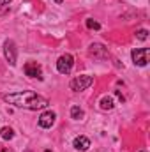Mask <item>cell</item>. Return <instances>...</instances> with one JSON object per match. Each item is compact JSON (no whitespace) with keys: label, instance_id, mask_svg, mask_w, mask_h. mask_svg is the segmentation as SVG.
Segmentation results:
<instances>
[{"label":"cell","instance_id":"cell-1","mask_svg":"<svg viewBox=\"0 0 150 152\" xmlns=\"http://www.w3.org/2000/svg\"><path fill=\"white\" fill-rule=\"evenodd\" d=\"M2 99L9 104H14L18 108H23V110H42L50 104V101L41 96L36 94L32 90H23V92H14V94H4Z\"/></svg>","mask_w":150,"mask_h":152},{"label":"cell","instance_id":"cell-2","mask_svg":"<svg viewBox=\"0 0 150 152\" xmlns=\"http://www.w3.org/2000/svg\"><path fill=\"white\" fill-rule=\"evenodd\" d=\"M131 57H133L134 66H138V67H145V66L149 64L150 50L149 48H134V50L131 51Z\"/></svg>","mask_w":150,"mask_h":152},{"label":"cell","instance_id":"cell-3","mask_svg":"<svg viewBox=\"0 0 150 152\" xmlns=\"http://www.w3.org/2000/svg\"><path fill=\"white\" fill-rule=\"evenodd\" d=\"M94 83V78L88 75H81V76H76L74 80L71 81V90L74 92H81V90H87L90 85Z\"/></svg>","mask_w":150,"mask_h":152},{"label":"cell","instance_id":"cell-4","mask_svg":"<svg viewBox=\"0 0 150 152\" xmlns=\"http://www.w3.org/2000/svg\"><path fill=\"white\" fill-rule=\"evenodd\" d=\"M4 55H5V60L9 62V66H16V58H18V51H16V42L7 39L4 42Z\"/></svg>","mask_w":150,"mask_h":152},{"label":"cell","instance_id":"cell-5","mask_svg":"<svg viewBox=\"0 0 150 152\" xmlns=\"http://www.w3.org/2000/svg\"><path fill=\"white\" fill-rule=\"evenodd\" d=\"M73 66H74V58H73V55H69V53L62 55V57L57 60V69H58V73H62V75H69V73L73 71Z\"/></svg>","mask_w":150,"mask_h":152},{"label":"cell","instance_id":"cell-6","mask_svg":"<svg viewBox=\"0 0 150 152\" xmlns=\"http://www.w3.org/2000/svg\"><path fill=\"white\" fill-rule=\"evenodd\" d=\"M25 75L30 76V78H37V80H42V69L37 62H27L25 67H23Z\"/></svg>","mask_w":150,"mask_h":152},{"label":"cell","instance_id":"cell-7","mask_svg":"<svg viewBox=\"0 0 150 152\" xmlns=\"http://www.w3.org/2000/svg\"><path fill=\"white\" fill-rule=\"evenodd\" d=\"M88 53H90V57H95V58H106L108 57V48H104L99 42H94V44H90Z\"/></svg>","mask_w":150,"mask_h":152},{"label":"cell","instance_id":"cell-8","mask_svg":"<svg viewBox=\"0 0 150 152\" xmlns=\"http://www.w3.org/2000/svg\"><path fill=\"white\" fill-rule=\"evenodd\" d=\"M55 118H57L55 112H44V113L39 117V126L44 127V129H48V127H51L55 124Z\"/></svg>","mask_w":150,"mask_h":152},{"label":"cell","instance_id":"cell-9","mask_svg":"<svg viewBox=\"0 0 150 152\" xmlns=\"http://www.w3.org/2000/svg\"><path fill=\"white\" fill-rule=\"evenodd\" d=\"M73 147L79 152H85V151H88V147H90V140L87 136H76L74 142H73Z\"/></svg>","mask_w":150,"mask_h":152},{"label":"cell","instance_id":"cell-10","mask_svg":"<svg viewBox=\"0 0 150 152\" xmlns=\"http://www.w3.org/2000/svg\"><path fill=\"white\" fill-rule=\"evenodd\" d=\"M99 104H101V110H113L115 108V99L111 96H104Z\"/></svg>","mask_w":150,"mask_h":152},{"label":"cell","instance_id":"cell-11","mask_svg":"<svg viewBox=\"0 0 150 152\" xmlns=\"http://www.w3.org/2000/svg\"><path fill=\"white\" fill-rule=\"evenodd\" d=\"M0 136H2L4 140H12V138H14V131H12L11 127H7V126H5V127H2V129H0Z\"/></svg>","mask_w":150,"mask_h":152},{"label":"cell","instance_id":"cell-12","mask_svg":"<svg viewBox=\"0 0 150 152\" xmlns=\"http://www.w3.org/2000/svg\"><path fill=\"white\" fill-rule=\"evenodd\" d=\"M83 110L79 108V106H73L71 108V118H74V120H81L83 118Z\"/></svg>","mask_w":150,"mask_h":152},{"label":"cell","instance_id":"cell-13","mask_svg":"<svg viewBox=\"0 0 150 152\" xmlns=\"http://www.w3.org/2000/svg\"><path fill=\"white\" fill-rule=\"evenodd\" d=\"M147 37H149V30H147V28H140V30L136 32V39H140V41H145Z\"/></svg>","mask_w":150,"mask_h":152},{"label":"cell","instance_id":"cell-14","mask_svg":"<svg viewBox=\"0 0 150 152\" xmlns=\"http://www.w3.org/2000/svg\"><path fill=\"white\" fill-rule=\"evenodd\" d=\"M87 27L92 28V30H99V28H101V25H99L97 21H94V20H87Z\"/></svg>","mask_w":150,"mask_h":152},{"label":"cell","instance_id":"cell-15","mask_svg":"<svg viewBox=\"0 0 150 152\" xmlns=\"http://www.w3.org/2000/svg\"><path fill=\"white\" fill-rule=\"evenodd\" d=\"M11 0H0V5H5V4H9Z\"/></svg>","mask_w":150,"mask_h":152},{"label":"cell","instance_id":"cell-16","mask_svg":"<svg viewBox=\"0 0 150 152\" xmlns=\"http://www.w3.org/2000/svg\"><path fill=\"white\" fill-rule=\"evenodd\" d=\"M55 2H57V4H62V2H64V0H55Z\"/></svg>","mask_w":150,"mask_h":152},{"label":"cell","instance_id":"cell-17","mask_svg":"<svg viewBox=\"0 0 150 152\" xmlns=\"http://www.w3.org/2000/svg\"><path fill=\"white\" fill-rule=\"evenodd\" d=\"M44 152H51V151H44Z\"/></svg>","mask_w":150,"mask_h":152},{"label":"cell","instance_id":"cell-18","mask_svg":"<svg viewBox=\"0 0 150 152\" xmlns=\"http://www.w3.org/2000/svg\"><path fill=\"white\" fill-rule=\"evenodd\" d=\"M141 152H143V151H141Z\"/></svg>","mask_w":150,"mask_h":152}]
</instances>
